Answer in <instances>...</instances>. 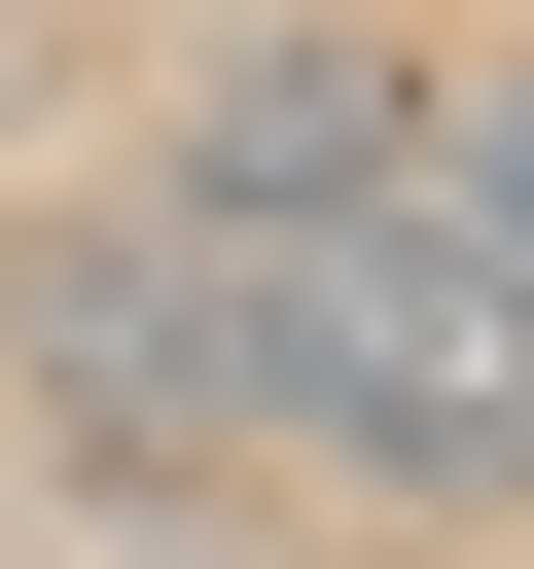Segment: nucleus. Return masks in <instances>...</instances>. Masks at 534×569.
Segmentation results:
<instances>
[{"instance_id": "obj_1", "label": "nucleus", "mask_w": 534, "mask_h": 569, "mask_svg": "<svg viewBox=\"0 0 534 569\" xmlns=\"http://www.w3.org/2000/svg\"><path fill=\"white\" fill-rule=\"evenodd\" d=\"M214 249H249V320H285V462H320V498L534 533V284H498L427 178H356V213H214Z\"/></svg>"}, {"instance_id": "obj_2", "label": "nucleus", "mask_w": 534, "mask_h": 569, "mask_svg": "<svg viewBox=\"0 0 534 569\" xmlns=\"http://www.w3.org/2000/svg\"><path fill=\"white\" fill-rule=\"evenodd\" d=\"M0 391L71 462H142V498H285V320H249L214 213H36L0 249Z\"/></svg>"}, {"instance_id": "obj_3", "label": "nucleus", "mask_w": 534, "mask_h": 569, "mask_svg": "<svg viewBox=\"0 0 534 569\" xmlns=\"http://www.w3.org/2000/svg\"><path fill=\"white\" fill-rule=\"evenodd\" d=\"M356 178H427V71H392L356 0H214V36H178V178H142V213H356Z\"/></svg>"}, {"instance_id": "obj_4", "label": "nucleus", "mask_w": 534, "mask_h": 569, "mask_svg": "<svg viewBox=\"0 0 534 569\" xmlns=\"http://www.w3.org/2000/svg\"><path fill=\"white\" fill-rule=\"evenodd\" d=\"M427 213H463V249L534 284V36H498V71H427Z\"/></svg>"}, {"instance_id": "obj_5", "label": "nucleus", "mask_w": 534, "mask_h": 569, "mask_svg": "<svg viewBox=\"0 0 534 569\" xmlns=\"http://www.w3.org/2000/svg\"><path fill=\"white\" fill-rule=\"evenodd\" d=\"M0 107H36V0H0Z\"/></svg>"}]
</instances>
